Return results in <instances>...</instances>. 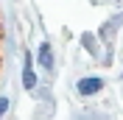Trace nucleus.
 <instances>
[{
	"label": "nucleus",
	"mask_w": 123,
	"mask_h": 120,
	"mask_svg": "<svg viewBox=\"0 0 123 120\" xmlns=\"http://www.w3.org/2000/svg\"><path fill=\"white\" fill-rule=\"evenodd\" d=\"M6 106H8V101H6V98H0V117H3V112H6Z\"/></svg>",
	"instance_id": "20e7f679"
},
{
	"label": "nucleus",
	"mask_w": 123,
	"mask_h": 120,
	"mask_svg": "<svg viewBox=\"0 0 123 120\" xmlns=\"http://www.w3.org/2000/svg\"><path fill=\"white\" fill-rule=\"evenodd\" d=\"M23 84H25V90H34L37 87V75H34V70H31V61L25 59V73H23Z\"/></svg>",
	"instance_id": "7ed1b4c3"
},
{
	"label": "nucleus",
	"mask_w": 123,
	"mask_h": 120,
	"mask_svg": "<svg viewBox=\"0 0 123 120\" xmlns=\"http://www.w3.org/2000/svg\"><path fill=\"white\" fill-rule=\"evenodd\" d=\"M39 64L45 70H53V56H50V45H48V42L39 45Z\"/></svg>",
	"instance_id": "f03ea898"
},
{
	"label": "nucleus",
	"mask_w": 123,
	"mask_h": 120,
	"mask_svg": "<svg viewBox=\"0 0 123 120\" xmlns=\"http://www.w3.org/2000/svg\"><path fill=\"white\" fill-rule=\"evenodd\" d=\"M78 95H95L98 90H104V81L101 78H81V81L76 84Z\"/></svg>",
	"instance_id": "f257e3e1"
}]
</instances>
